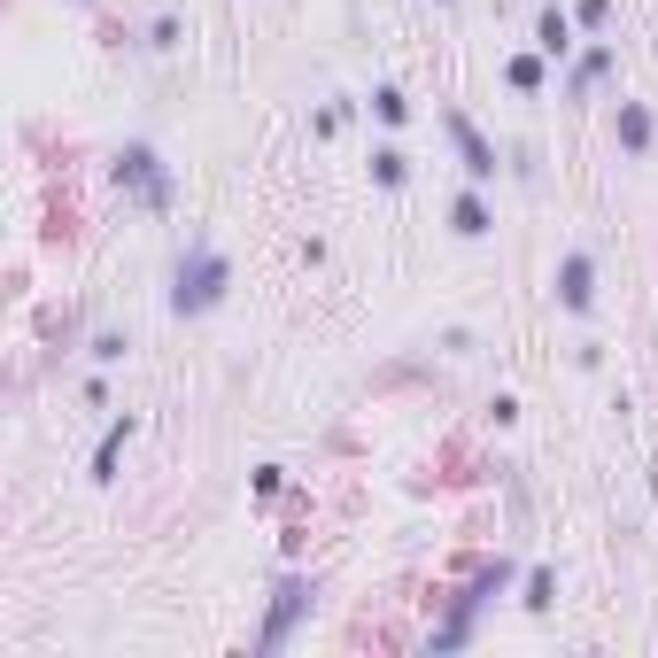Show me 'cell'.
I'll use <instances>...</instances> for the list:
<instances>
[{
	"instance_id": "cell-1",
	"label": "cell",
	"mask_w": 658,
	"mask_h": 658,
	"mask_svg": "<svg viewBox=\"0 0 658 658\" xmlns=\"http://www.w3.org/2000/svg\"><path fill=\"white\" fill-rule=\"evenodd\" d=\"M217 302H225V256L194 240V248L179 256V287H171V310H179V318H202V310H217Z\"/></svg>"
},
{
	"instance_id": "cell-2",
	"label": "cell",
	"mask_w": 658,
	"mask_h": 658,
	"mask_svg": "<svg viewBox=\"0 0 658 658\" xmlns=\"http://www.w3.org/2000/svg\"><path fill=\"white\" fill-rule=\"evenodd\" d=\"M117 179L140 186V202H148V210H163V202H171V179L155 171V148H124V155H117Z\"/></svg>"
},
{
	"instance_id": "cell-3",
	"label": "cell",
	"mask_w": 658,
	"mask_h": 658,
	"mask_svg": "<svg viewBox=\"0 0 658 658\" xmlns=\"http://www.w3.org/2000/svg\"><path fill=\"white\" fill-rule=\"evenodd\" d=\"M449 140H457V155H465V171H473V179H496V148L473 132V117H457V109H449Z\"/></svg>"
},
{
	"instance_id": "cell-4",
	"label": "cell",
	"mask_w": 658,
	"mask_h": 658,
	"mask_svg": "<svg viewBox=\"0 0 658 658\" xmlns=\"http://www.w3.org/2000/svg\"><path fill=\"white\" fill-rule=\"evenodd\" d=\"M558 302H566V310H589V302H597V264H589L581 248H573L566 271H558Z\"/></svg>"
},
{
	"instance_id": "cell-5",
	"label": "cell",
	"mask_w": 658,
	"mask_h": 658,
	"mask_svg": "<svg viewBox=\"0 0 658 658\" xmlns=\"http://www.w3.org/2000/svg\"><path fill=\"white\" fill-rule=\"evenodd\" d=\"M620 140H628L635 155L651 148V109H643V101H620Z\"/></svg>"
},
{
	"instance_id": "cell-6",
	"label": "cell",
	"mask_w": 658,
	"mask_h": 658,
	"mask_svg": "<svg viewBox=\"0 0 658 658\" xmlns=\"http://www.w3.org/2000/svg\"><path fill=\"white\" fill-rule=\"evenodd\" d=\"M542 47H550V55H566V47H573V31H566V16H558V8H542Z\"/></svg>"
},
{
	"instance_id": "cell-7",
	"label": "cell",
	"mask_w": 658,
	"mask_h": 658,
	"mask_svg": "<svg viewBox=\"0 0 658 658\" xmlns=\"http://www.w3.org/2000/svg\"><path fill=\"white\" fill-rule=\"evenodd\" d=\"M457 233H465V240L488 233V210H480V194H457Z\"/></svg>"
},
{
	"instance_id": "cell-8",
	"label": "cell",
	"mask_w": 658,
	"mask_h": 658,
	"mask_svg": "<svg viewBox=\"0 0 658 658\" xmlns=\"http://www.w3.org/2000/svg\"><path fill=\"white\" fill-rule=\"evenodd\" d=\"M372 171H380L388 186H403V171H411V163H403V148H380V155H372Z\"/></svg>"
}]
</instances>
